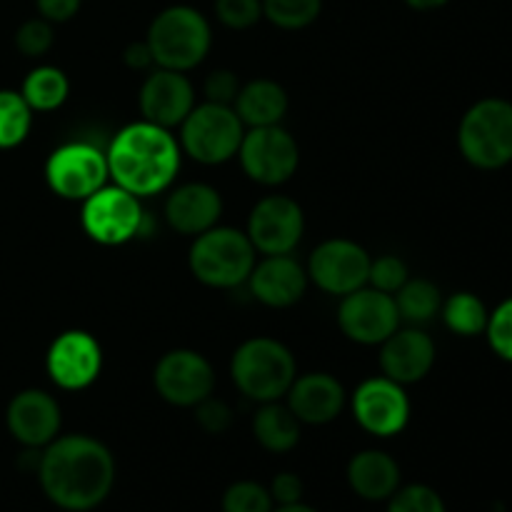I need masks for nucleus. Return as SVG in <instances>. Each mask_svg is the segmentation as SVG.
I'll return each mask as SVG.
<instances>
[{
	"mask_svg": "<svg viewBox=\"0 0 512 512\" xmlns=\"http://www.w3.org/2000/svg\"><path fill=\"white\" fill-rule=\"evenodd\" d=\"M195 108V93L185 73L160 68L145 78L140 88V113L148 123L173 128L188 118Z\"/></svg>",
	"mask_w": 512,
	"mask_h": 512,
	"instance_id": "18",
	"label": "nucleus"
},
{
	"mask_svg": "<svg viewBox=\"0 0 512 512\" xmlns=\"http://www.w3.org/2000/svg\"><path fill=\"white\" fill-rule=\"evenodd\" d=\"M235 113L248 128L280 125V120L288 113V93L275 80H253L240 88L235 98Z\"/></svg>",
	"mask_w": 512,
	"mask_h": 512,
	"instance_id": "24",
	"label": "nucleus"
},
{
	"mask_svg": "<svg viewBox=\"0 0 512 512\" xmlns=\"http://www.w3.org/2000/svg\"><path fill=\"white\" fill-rule=\"evenodd\" d=\"M405 3H408L413 10H438L443 8L448 0H405Z\"/></svg>",
	"mask_w": 512,
	"mask_h": 512,
	"instance_id": "42",
	"label": "nucleus"
},
{
	"mask_svg": "<svg viewBox=\"0 0 512 512\" xmlns=\"http://www.w3.org/2000/svg\"><path fill=\"white\" fill-rule=\"evenodd\" d=\"M223 512H273V498L260 483L240 480L225 490Z\"/></svg>",
	"mask_w": 512,
	"mask_h": 512,
	"instance_id": "31",
	"label": "nucleus"
},
{
	"mask_svg": "<svg viewBox=\"0 0 512 512\" xmlns=\"http://www.w3.org/2000/svg\"><path fill=\"white\" fill-rule=\"evenodd\" d=\"M195 420H198L200 428L210 435H220L230 428L233 423V413H230L228 405L218 398H205L195 405Z\"/></svg>",
	"mask_w": 512,
	"mask_h": 512,
	"instance_id": "37",
	"label": "nucleus"
},
{
	"mask_svg": "<svg viewBox=\"0 0 512 512\" xmlns=\"http://www.w3.org/2000/svg\"><path fill=\"white\" fill-rule=\"evenodd\" d=\"M33 128V110L15 90H0V150L18 148Z\"/></svg>",
	"mask_w": 512,
	"mask_h": 512,
	"instance_id": "29",
	"label": "nucleus"
},
{
	"mask_svg": "<svg viewBox=\"0 0 512 512\" xmlns=\"http://www.w3.org/2000/svg\"><path fill=\"white\" fill-rule=\"evenodd\" d=\"M348 483L360 498L388 500L400 485V468L383 450H363L350 460Z\"/></svg>",
	"mask_w": 512,
	"mask_h": 512,
	"instance_id": "23",
	"label": "nucleus"
},
{
	"mask_svg": "<svg viewBox=\"0 0 512 512\" xmlns=\"http://www.w3.org/2000/svg\"><path fill=\"white\" fill-rule=\"evenodd\" d=\"M380 350V368L385 378L400 385L423 380L435 363V343L428 333L418 328L395 330Z\"/></svg>",
	"mask_w": 512,
	"mask_h": 512,
	"instance_id": "19",
	"label": "nucleus"
},
{
	"mask_svg": "<svg viewBox=\"0 0 512 512\" xmlns=\"http://www.w3.org/2000/svg\"><path fill=\"white\" fill-rule=\"evenodd\" d=\"M108 158L90 143H65L45 163V183L65 200H85L108 180Z\"/></svg>",
	"mask_w": 512,
	"mask_h": 512,
	"instance_id": "10",
	"label": "nucleus"
},
{
	"mask_svg": "<svg viewBox=\"0 0 512 512\" xmlns=\"http://www.w3.org/2000/svg\"><path fill=\"white\" fill-rule=\"evenodd\" d=\"M353 413L360 428L378 438L403 433L410 420V400L400 383L385 378H370L360 383L353 395Z\"/></svg>",
	"mask_w": 512,
	"mask_h": 512,
	"instance_id": "15",
	"label": "nucleus"
},
{
	"mask_svg": "<svg viewBox=\"0 0 512 512\" xmlns=\"http://www.w3.org/2000/svg\"><path fill=\"white\" fill-rule=\"evenodd\" d=\"M215 15L225 28H253L263 18V0H215Z\"/></svg>",
	"mask_w": 512,
	"mask_h": 512,
	"instance_id": "35",
	"label": "nucleus"
},
{
	"mask_svg": "<svg viewBox=\"0 0 512 512\" xmlns=\"http://www.w3.org/2000/svg\"><path fill=\"white\" fill-rule=\"evenodd\" d=\"M345 405V388L328 373H308L293 380L288 390V408L300 423H333Z\"/></svg>",
	"mask_w": 512,
	"mask_h": 512,
	"instance_id": "21",
	"label": "nucleus"
},
{
	"mask_svg": "<svg viewBox=\"0 0 512 512\" xmlns=\"http://www.w3.org/2000/svg\"><path fill=\"white\" fill-rule=\"evenodd\" d=\"M370 255L363 245L345 238H333L320 243L308 260V278L323 293L348 295L365 288L370 273Z\"/></svg>",
	"mask_w": 512,
	"mask_h": 512,
	"instance_id": "11",
	"label": "nucleus"
},
{
	"mask_svg": "<svg viewBox=\"0 0 512 512\" xmlns=\"http://www.w3.org/2000/svg\"><path fill=\"white\" fill-rule=\"evenodd\" d=\"M240 93V80L233 70H213L205 80V98L208 103L233 105Z\"/></svg>",
	"mask_w": 512,
	"mask_h": 512,
	"instance_id": "38",
	"label": "nucleus"
},
{
	"mask_svg": "<svg viewBox=\"0 0 512 512\" xmlns=\"http://www.w3.org/2000/svg\"><path fill=\"white\" fill-rule=\"evenodd\" d=\"M195 278L210 288H235L245 283L255 268V248L245 233L235 228H210L195 238L188 255Z\"/></svg>",
	"mask_w": 512,
	"mask_h": 512,
	"instance_id": "6",
	"label": "nucleus"
},
{
	"mask_svg": "<svg viewBox=\"0 0 512 512\" xmlns=\"http://www.w3.org/2000/svg\"><path fill=\"white\" fill-rule=\"evenodd\" d=\"M270 498L280 505H293L303 500V480L295 473H280L270 483Z\"/></svg>",
	"mask_w": 512,
	"mask_h": 512,
	"instance_id": "39",
	"label": "nucleus"
},
{
	"mask_svg": "<svg viewBox=\"0 0 512 512\" xmlns=\"http://www.w3.org/2000/svg\"><path fill=\"white\" fill-rule=\"evenodd\" d=\"M253 433L258 443L270 453H288L298 445L300 440V420L295 418L288 405L260 403V410L255 413Z\"/></svg>",
	"mask_w": 512,
	"mask_h": 512,
	"instance_id": "25",
	"label": "nucleus"
},
{
	"mask_svg": "<svg viewBox=\"0 0 512 512\" xmlns=\"http://www.w3.org/2000/svg\"><path fill=\"white\" fill-rule=\"evenodd\" d=\"M40 485L58 508L93 510L110 495L115 483L113 453L88 435H65L45 445L38 463Z\"/></svg>",
	"mask_w": 512,
	"mask_h": 512,
	"instance_id": "1",
	"label": "nucleus"
},
{
	"mask_svg": "<svg viewBox=\"0 0 512 512\" xmlns=\"http://www.w3.org/2000/svg\"><path fill=\"white\" fill-rule=\"evenodd\" d=\"M323 0H263V15L283 30H303L315 23Z\"/></svg>",
	"mask_w": 512,
	"mask_h": 512,
	"instance_id": "30",
	"label": "nucleus"
},
{
	"mask_svg": "<svg viewBox=\"0 0 512 512\" xmlns=\"http://www.w3.org/2000/svg\"><path fill=\"white\" fill-rule=\"evenodd\" d=\"M68 93V75L60 68H53V65H38V68L30 70L23 80V88H20V95H23L33 113L35 110L48 113V110L60 108L68 100Z\"/></svg>",
	"mask_w": 512,
	"mask_h": 512,
	"instance_id": "26",
	"label": "nucleus"
},
{
	"mask_svg": "<svg viewBox=\"0 0 512 512\" xmlns=\"http://www.w3.org/2000/svg\"><path fill=\"white\" fill-rule=\"evenodd\" d=\"M408 278V265H405V260L398 258V255H383V258L378 260H370L368 283L373 285L375 290H380V293H398V290L408 283Z\"/></svg>",
	"mask_w": 512,
	"mask_h": 512,
	"instance_id": "33",
	"label": "nucleus"
},
{
	"mask_svg": "<svg viewBox=\"0 0 512 512\" xmlns=\"http://www.w3.org/2000/svg\"><path fill=\"white\" fill-rule=\"evenodd\" d=\"M53 23L45 18L25 20L18 30H15V48L25 55V58H43L50 48H53Z\"/></svg>",
	"mask_w": 512,
	"mask_h": 512,
	"instance_id": "32",
	"label": "nucleus"
},
{
	"mask_svg": "<svg viewBox=\"0 0 512 512\" xmlns=\"http://www.w3.org/2000/svg\"><path fill=\"white\" fill-rule=\"evenodd\" d=\"M243 135L245 125L233 105L205 100L180 123V148L198 163L220 165L238 155Z\"/></svg>",
	"mask_w": 512,
	"mask_h": 512,
	"instance_id": "7",
	"label": "nucleus"
},
{
	"mask_svg": "<svg viewBox=\"0 0 512 512\" xmlns=\"http://www.w3.org/2000/svg\"><path fill=\"white\" fill-rule=\"evenodd\" d=\"M273 512H318V510L308 508V505H303V503H293V505H280V508Z\"/></svg>",
	"mask_w": 512,
	"mask_h": 512,
	"instance_id": "43",
	"label": "nucleus"
},
{
	"mask_svg": "<svg viewBox=\"0 0 512 512\" xmlns=\"http://www.w3.org/2000/svg\"><path fill=\"white\" fill-rule=\"evenodd\" d=\"M395 305H398L400 320H408V323H428L443 308V298H440L438 285L430 283V280L415 278L403 285L395 295Z\"/></svg>",
	"mask_w": 512,
	"mask_h": 512,
	"instance_id": "27",
	"label": "nucleus"
},
{
	"mask_svg": "<svg viewBox=\"0 0 512 512\" xmlns=\"http://www.w3.org/2000/svg\"><path fill=\"white\" fill-rule=\"evenodd\" d=\"M458 148L480 170H498L512 163V103L503 98L475 103L460 120Z\"/></svg>",
	"mask_w": 512,
	"mask_h": 512,
	"instance_id": "5",
	"label": "nucleus"
},
{
	"mask_svg": "<svg viewBox=\"0 0 512 512\" xmlns=\"http://www.w3.org/2000/svg\"><path fill=\"white\" fill-rule=\"evenodd\" d=\"M80 3L83 0H35L40 18H45L48 23H68L70 18L78 15Z\"/></svg>",
	"mask_w": 512,
	"mask_h": 512,
	"instance_id": "40",
	"label": "nucleus"
},
{
	"mask_svg": "<svg viewBox=\"0 0 512 512\" xmlns=\"http://www.w3.org/2000/svg\"><path fill=\"white\" fill-rule=\"evenodd\" d=\"M338 325L345 338L360 345H380L398 330L400 313L395 298L375 288H358L343 295Z\"/></svg>",
	"mask_w": 512,
	"mask_h": 512,
	"instance_id": "13",
	"label": "nucleus"
},
{
	"mask_svg": "<svg viewBox=\"0 0 512 512\" xmlns=\"http://www.w3.org/2000/svg\"><path fill=\"white\" fill-rule=\"evenodd\" d=\"M305 233L303 208L285 195H268L248 218V238L263 255H290Z\"/></svg>",
	"mask_w": 512,
	"mask_h": 512,
	"instance_id": "14",
	"label": "nucleus"
},
{
	"mask_svg": "<svg viewBox=\"0 0 512 512\" xmlns=\"http://www.w3.org/2000/svg\"><path fill=\"white\" fill-rule=\"evenodd\" d=\"M485 335H488L490 340V348H493L500 358L512 363V298L500 303L498 308H495V313H490Z\"/></svg>",
	"mask_w": 512,
	"mask_h": 512,
	"instance_id": "36",
	"label": "nucleus"
},
{
	"mask_svg": "<svg viewBox=\"0 0 512 512\" xmlns=\"http://www.w3.org/2000/svg\"><path fill=\"white\" fill-rule=\"evenodd\" d=\"M160 398L178 408H195L200 400L213 395V365L195 350H170L158 360L153 373Z\"/></svg>",
	"mask_w": 512,
	"mask_h": 512,
	"instance_id": "12",
	"label": "nucleus"
},
{
	"mask_svg": "<svg viewBox=\"0 0 512 512\" xmlns=\"http://www.w3.org/2000/svg\"><path fill=\"white\" fill-rule=\"evenodd\" d=\"M45 368L58 388L85 390L98 380L103 368V350L98 340L85 330H68L50 343Z\"/></svg>",
	"mask_w": 512,
	"mask_h": 512,
	"instance_id": "16",
	"label": "nucleus"
},
{
	"mask_svg": "<svg viewBox=\"0 0 512 512\" xmlns=\"http://www.w3.org/2000/svg\"><path fill=\"white\" fill-rule=\"evenodd\" d=\"M155 65L168 70H193L208 55L213 35L210 23L200 10L190 5H170L163 13L155 15L145 35Z\"/></svg>",
	"mask_w": 512,
	"mask_h": 512,
	"instance_id": "3",
	"label": "nucleus"
},
{
	"mask_svg": "<svg viewBox=\"0 0 512 512\" xmlns=\"http://www.w3.org/2000/svg\"><path fill=\"white\" fill-rule=\"evenodd\" d=\"M143 208L133 193L120 185H103L83 200V230L100 245H123L143 228Z\"/></svg>",
	"mask_w": 512,
	"mask_h": 512,
	"instance_id": "9",
	"label": "nucleus"
},
{
	"mask_svg": "<svg viewBox=\"0 0 512 512\" xmlns=\"http://www.w3.org/2000/svg\"><path fill=\"white\" fill-rule=\"evenodd\" d=\"M255 298L268 308H290L308 288V273L290 255H265L248 278Z\"/></svg>",
	"mask_w": 512,
	"mask_h": 512,
	"instance_id": "20",
	"label": "nucleus"
},
{
	"mask_svg": "<svg viewBox=\"0 0 512 512\" xmlns=\"http://www.w3.org/2000/svg\"><path fill=\"white\" fill-rule=\"evenodd\" d=\"M238 155L245 175L260 185L288 183L300 163L298 143L280 125L250 128L243 135Z\"/></svg>",
	"mask_w": 512,
	"mask_h": 512,
	"instance_id": "8",
	"label": "nucleus"
},
{
	"mask_svg": "<svg viewBox=\"0 0 512 512\" xmlns=\"http://www.w3.org/2000/svg\"><path fill=\"white\" fill-rule=\"evenodd\" d=\"M220 215H223V198L208 183L180 185L165 203L168 225L183 235H200L215 228Z\"/></svg>",
	"mask_w": 512,
	"mask_h": 512,
	"instance_id": "22",
	"label": "nucleus"
},
{
	"mask_svg": "<svg viewBox=\"0 0 512 512\" xmlns=\"http://www.w3.org/2000/svg\"><path fill=\"white\" fill-rule=\"evenodd\" d=\"M388 512H445V505L428 485H408L390 495Z\"/></svg>",
	"mask_w": 512,
	"mask_h": 512,
	"instance_id": "34",
	"label": "nucleus"
},
{
	"mask_svg": "<svg viewBox=\"0 0 512 512\" xmlns=\"http://www.w3.org/2000/svg\"><path fill=\"white\" fill-rule=\"evenodd\" d=\"M105 158L115 185L135 198H148L168 190L178 175L180 143L168 128L140 120L115 135Z\"/></svg>",
	"mask_w": 512,
	"mask_h": 512,
	"instance_id": "2",
	"label": "nucleus"
},
{
	"mask_svg": "<svg viewBox=\"0 0 512 512\" xmlns=\"http://www.w3.org/2000/svg\"><path fill=\"white\" fill-rule=\"evenodd\" d=\"M155 60H153V53H150V48H148V43H133V45H128V50H125V65H128V68H133V70H145V68H150V65H153Z\"/></svg>",
	"mask_w": 512,
	"mask_h": 512,
	"instance_id": "41",
	"label": "nucleus"
},
{
	"mask_svg": "<svg viewBox=\"0 0 512 512\" xmlns=\"http://www.w3.org/2000/svg\"><path fill=\"white\" fill-rule=\"evenodd\" d=\"M230 375L245 398L255 403H273L288 395L298 375V365L280 340L250 338L235 350Z\"/></svg>",
	"mask_w": 512,
	"mask_h": 512,
	"instance_id": "4",
	"label": "nucleus"
},
{
	"mask_svg": "<svg viewBox=\"0 0 512 512\" xmlns=\"http://www.w3.org/2000/svg\"><path fill=\"white\" fill-rule=\"evenodd\" d=\"M488 308L483 300L473 293H455L445 300L443 305V320L455 335L463 338H475V335L485 333L488 328Z\"/></svg>",
	"mask_w": 512,
	"mask_h": 512,
	"instance_id": "28",
	"label": "nucleus"
},
{
	"mask_svg": "<svg viewBox=\"0 0 512 512\" xmlns=\"http://www.w3.org/2000/svg\"><path fill=\"white\" fill-rule=\"evenodd\" d=\"M60 405L50 393L38 388L20 390L8 403L5 423L10 435L25 448H45L60 430Z\"/></svg>",
	"mask_w": 512,
	"mask_h": 512,
	"instance_id": "17",
	"label": "nucleus"
}]
</instances>
